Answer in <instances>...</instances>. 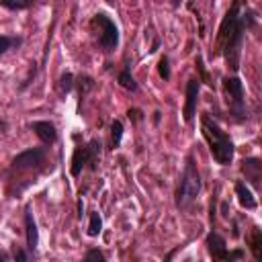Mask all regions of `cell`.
<instances>
[{
    "instance_id": "6da1fadb",
    "label": "cell",
    "mask_w": 262,
    "mask_h": 262,
    "mask_svg": "<svg viewBox=\"0 0 262 262\" xmlns=\"http://www.w3.org/2000/svg\"><path fill=\"white\" fill-rule=\"evenodd\" d=\"M252 25H254V14L250 10L239 12V0H235L233 6L227 10V14L221 23V29H219V45L223 43L225 61L233 72H237V68H239V53H242L244 33Z\"/></svg>"
},
{
    "instance_id": "7a4b0ae2",
    "label": "cell",
    "mask_w": 262,
    "mask_h": 262,
    "mask_svg": "<svg viewBox=\"0 0 262 262\" xmlns=\"http://www.w3.org/2000/svg\"><path fill=\"white\" fill-rule=\"evenodd\" d=\"M201 127H203V135L209 141V149L215 158L217 164L227 166L233 162V141L229 139V135L215 123L211 121L207 115L201 119Z\"/></svg>"
},
{
    "instance_id": "3957f363",
    "label": "cell",
    "mask_w": 262,
    "mask_h": 262,
    "mask_svg": "<svg viewBox=\"0 0 262 262\" xmlns=\"http://www.w3.org/2000/svg\"><path fill=\"white\" fill-rule=\"evenodd\" d=\"M199 192H201V176H199L194 158L188 156L182 178H180V184H178V190H176V205L178 207H188L196 199Z\"/></svg>"
},
{
    "instance_id": "277c9868",
    "label": "cell",
    "mask_w": 262,
    "mask_h": 262,
    "mask_svg": "<svg viewBox=\"0 0 262 262\" xmlns=\"http://www.w3.org/2000/svg\"><path fill=\"white\" fill-rule=\"evenodd\" d=\"M223 92H225V100L229 104L231 115H235L237 121L246 119V100H244V84L237 76L231 78H223Z\"/></svg>"
},
{
    "instance_id": "5b68a950",
    "label": "cell",
    "mask_w": 262,
    "mask_h": 262,
    "mask_svg": "<svg viewBox=\"0 0 262 262\" xmlns=\"http://www.w3.org/2000/svg\"><path fill=\"white\" fill-rule=\"evenodd\" d=\"M98 158H100V141L98 139H92L88 141V145H80L74 149V156H72V174L74 176H80L82 168L88 164L90 170H96V164H98Z\"/></svg>"
},
{
    "instance_id": "8992f818",
    "label": "cell",
    "mask_w": 262,
    "mask_h": 262,
    "mask_svg": "<svg viewBox=\"0 0 262 262\" xmlns=\"http://www.w3.org/2000/svg\"><path fill=\"white\" fill-rule=\"evenodd\" d=\"M94 23L100 27V37H98L100 47H102L106 53L115 51L117 45H119V29H117L115 20H111L104 12H96V14H94Z\"/></svg>"
},
{
    "instance_id": "52a82bcc",
    "label": "cell",
    "mask_w": 262,
    "mask_h": 262,
    "mask_svg": "<svg viewBox=\"0 0 262 262\" xmlns=\"http://www.w3.org/2000/svg\"><path fill=\"white\" fill-rule=\"evenodd\" d=\"M43 162H45V149L43 147H29V149L20 151L18 156H14L12 168L14 170H27V168H35Z\"/></svg>"
},
{
    "instance_id": "ba28073f",
    "label": "cell",
    "mask_w": 262,
    "mask_h": 262,
    "mask_svg": "<svg viewBox=\"0 0 262 262\" xmlns=\"http://www.w3.org/2000/svg\"><path fill=\"white\" fill-rule=\"evenodd\" d=\"M199 90H201V80H188L186 82V102H184V121L190 123L196 111V100H199Z\"/></svg>"
},
{
    "instance_id": "9c48e42d",
    "label": "cell",
    "mask_w": 262,
    "mask_h": 262,
    "mask_svg": "<svg viewBox=\"0 0 262 262\" xmlns=\"http://www.w3.org/2000/svg\"><path fill=\"white\" fill-rule=\"evenodd\" d=\"M207 248H209V254H211L215 260H229L227 244H225V239H223L217 231H211V233L207 235Z\"/></svg>"
},
{
    "instance_id": "30bf717a",
    "label": "cell",
    "mask_w": 262,
    "mask_h": 262,
    "mask_svg": "<svg viewBox=\"0 0 262 262\" xmlns=\"http://www.w3.org/2000/svg\"><path fill=\"white\" fill-rule=\"evenodd\" d=\"M31 129H33V131L37 133V137H39L43 143H47V145L55 143V139H57L55 125L49 123V121H33V123H31Z\"/></svg>"
},
{
    "instance_id": "8fae6325",
    "label": "cell",
    "mask_w": 262,
    "mask_h": 262,
    "mask_svg": "<svg viewBox=\"0 0 262 262\" xmlns=\"http://www.w3.org/2000/svg\"><path fill=\"white\" fill-rule=\"evenodd\" d=\"M25 231H27V250L35 252L39 246V231H37V223H35L31 209L25 211Z\"/></svg>"
},
{
    "instance_id": "7c38bea8",
    "label": "cell",
    "mask_w": 262,
    "mask_h": 262,
    "mask_svg": "<svg viewBox=\"0 0 262 262\" xmlns=\"http://www.w3.org/2000/svg\"><path fill=\"white\" fill-rule=\"evenodd\" d=\"M242 164H244L242 170L246 172V178H248L254 186H260V172H262V164H260V160H256V158H248V160H244Z\"/></svg>"
},
{
    "instance_id": "4fadbf2b",
    "label": "cell",
    "mask_w": 262,
    "mask_h": 262,
    "mask_svg": "<svg viewBox=\"0 0 262 262\" xmlns=\"http://www.w3.org/2000/svg\"><path fill=\"white\" fill-rule=\"evenodd\" d=\"M235 194H237L242 207H246V209H256V199H254L252 190L248 188V184H244V182H235Z\"/></svg>"
},
{
    "instance_id": "5bb4252c",
    "label": "cell",
    "mask_w": 262,
    "mask_h": 262,
    "mask_svg": "<svg viewBox=\"0 0 262 262\" xmlns=\"http://www.w3.org/2000/svg\"><path fill=\"white\" fill-rule=\"evenodd\" d=\"M102 231V219H100V215L94 211V213H90V223H88V235L90 237H96L98 233Z\"/></svg>"
},
{
    "instance_id": "9a60e30c",
    "label": "cell",
    "mask_w": 262,
    "mask_h": 262,
    "mask_svg": "<svg viewBox=\"0 0 262 262\" xmlns=\"http://www.w3.org/2000/svg\"><path fill=\"white\" fill-rule=\"evenodd\" d=\"M119 84H121L123 88L131 90V92H135V90H137V82H135V78L131 76V72H129V70H123V72L119 74Z\"/></svg>"
},
{
    "instance_id": "2e32d148",
    "label": "cell",
    "mask_w": 262,
    "mask_h": 262,
    "mask_svg": "<svg viewBox=\"0 0 262 262\" xmlns=\"http://www.w3.org/2000/svg\"><path fill=\"white\" fill-rule=\"evenodd\" d=\"M14 45H20V39L18 37H8V35H0V55H4L10 47Z\"/></svg>"
},
{
    "instance_id": "e0dca14e",
    "label": "cell",
    "mask_w": 262,
    "mask_h": 262,
    "mask_svg": "<svg viewBox=\"0 0 262 262\" xmlns=\"http://www.w3.org/2000/svg\"><path fill=\"white\" fill-rule=\"evenodd\" d=\"M0 2L8 10H23V8H27V6L33 4V0H0Z\"/></svg>"
},
{
    "instance_id": "ac0fdd59",
    "label": "cell",
    "mask_w": 262,
    "mask_h": 262,
    "mask_svg": "<svg viewBox=\"0 0 262 262\" xmlns=\"http://www.w3.org/2000/svg\"><path fill=\"white\" fill-rule=\"evenodd\" d=\"M72 86H74V76H72L70 72H66V74L59 78V92H61V94H68V92L72 90Z\"/></svg>"
},
{
    "instance_id": "d6986e66",
    "label": "cell",
    "mask_w": 262,
    "mask_h": 262,
    "mask_svg": "<svg viewBox=\"0 0 262 262\" xmlns=\"http://www.w3.org/2000/svg\"><path fill=\"white\" fill-rule=\"evenodd\" d=\"M111 131H113V147H119L121 137H123V123L121 121H113Z\"/></svg>"
},
{
    "instance_id": "ffe728a7",
    "label": "cell",
    "mask_w": 262,
    "mask_h": 262,
    "mask_svg": "<svg viewBox=\"0 0 262 262\" xmlns=\"http://www.w3.org/2000/svg\"><path fill=\"white\" fill-rule=\"evenodd\" d=\"M158 74H160L162 80H170V63H168V57L166 55L158 61Z\"/></svg>"
},
{
    "instance_id": "44dd1931",
    "label": "cell",
    "mask_w": 262,
    "mask_h": 262,
    "mask_svg": "<svg viewBox=\"0 0 262 262\" xmlns=\"http://www.w3.org/2000/svg\"><path fill=\"white\" fill-rule=\"evenodd\" d=\"M260 244H262V237H260V231L254 229V235H252V252H254V258L260 260L262 258V252H260Z\"/></svg>"
},
{
    "instance_id": "7402d4cb",
    "label": "cell",
    "mask_w": 262,
    "mask_h": 262,
    "mask_svg": "<svg viewBox=\"0 0 262 262\" xmlns=\"http://www.w3.org/2000/svg\"><path fill=\"white\" fill-rule=\"evenodd\" d=\"M84 260H104V254L100 250H88L86 256H84Z\"/></svg>"
},
{
    "instance_id": "603a6c76",
    "label": "cell",
    "mask_w": 262,
    "mask_h": 262,
    "mask_svg": "<svg viewBox=\"0 0 262 262\" xmlns=\"http://www.w3.org/2000/svg\"><path fill=\"white\" fill-rule=\"evenodd\" d=\"M14 258H16V260H20V262H25V260H29V254H27V252H23V250H16V252H14Z\"/></svg>"
},
{
    "instance_id": "cb8c5ba5",
    "label": "cell",
    "mask_w": 262,
    "mask_h": 262,
    "mask_svg": "<svg viewBox=\"0 0 262 262\" xmlns=\"http://www.w3.org/2000/svg\"><path fill=\"white\" fill-rule=\"evenodd\" d=\"M170 4L176 8V6H180V0H170Z\"/></svg>"
}]
</instances>
